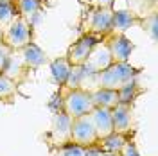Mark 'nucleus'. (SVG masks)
<instances>
[{
	"label": "nucleus",
	"instance_id": "obj_1",
	"mask_svg": "<svg viewBox=\"0 0 158 156\" xmlns=\"http://www.w3.org/2000/svg\"><path fill=\"white\" fill-rule=\"evenodd\" d=\"M140 70L129 63H111L110 67L95 74L97 88H108V90H118L126 83L137 79Z\"/></svg>",
	"mask_w": 158,
	"mask_h": 156
},
{
	"label": "nucleus",
	"instance_id": "obj_2",
	"mask_svg": "<svg viewBox=\"0 0 158 156\" xmlns=\"http://www.w3.org/2000/svg\"><path fill=\"white\" fill-rule=\"evenodd\" d=\"M2 43L7 45L11 50L27 47L32 43V25L22 16H16L6 29H2Z\"/></svg>",
	"mask_w": 158,
	"mask_h": 156
},
{
	"label": "nucleus",
	"instance_id": "obj_3",
	"mask_svg": "<svg viewBox=\"0 0 158 156\" xmlns=\"http://www.w3.org/2000/svg\"><path fill=\"white\" fill-rule=\"evenodd\" d=\"M94 108L95 106H94V101H92V93L86 92V90L74 88V90H67V93L63 95V111L70 118L88 115Z\"/></svg>",
	"mask_w": 158,
	"mask_h": 156
},
{
	"label": "nucleus",
	"instance_id": "obj_4",
	"mask_svg": "<svg viewBox=\"0 0 158 156\" xmlns=\"http://www.w3.org/2000/svg\"><path fill=\"white\" fill-rule=\"evenodd\" d=\"M111 20H113V9L111 7L95 6L90 9L88 16L83 23L85 32L94 34L97 38H104L111 32Z\"/></svg>",
	"mask_w": 158,
	"mask_h": 156
},
{
	"label": "nucleus",
	"instance_id": "obj_5",
	"mask_svg": "<svg viewBox=\"0 0 158 156\" xmlns=\"http://www.w3.org/2000/svg\"><path fill=\"white\" fill-rule=\"evenodd\" d=\"M70 142H74L81 147L95 146L99 142L94 124H92V118H90V113L72 118V122H70Z\"/></svg>",
	"mask_w": 158,
	"mask_h": 156
},
{
	"label": "nucleus",
	"instance_id": "obj_6",
	"mask_svg": "<svg viewBox=\"0 0 158 156\" xmlns=\"http://www.w3.org/2000/svg\"><path fill=\"white\" fill-rule=\"evenodd\" d=\"M99 39L101 38L94 36V34L83 32V34H81V36H79V38L69 47V52H67V56H65L67 61H69L72 67H81V65L86 61L92 47L97 43Z\"/></svg>",
	"mask_w": 158,
	"mask_h": 156
},
{
	"label": "nucleus",
	"instance_id": "obj_7",
	"mask_svg": "<svg viewBox=\"0 0 158 156\" xmlns=\"http://www.w3.org/2000/svg\"><path fill=\"white\" fill-rule=\"evenodd\" d=\"M104 41L110 49L113 63H128L131 52L135 50V45L129 38H126V34L110 32L108 36H104Z\"/></svg>",
	"mask_w": 158,
	"mask_h": 156
},
{
	"label": "nucleus",
	"instance_id": "obj_8",
	"mask_svg": "<svg viewBox=\"0 0 158 156\" xmlns=\"http://www.w3.org/2000/svg\"><path fill=\"white\" fill-rule=\"evenodd\" d=\"M111 63L113 61H111V54H110L108 45H106L104 38H101L92 47L86 61L83 63V68L86 70V72H90V74H99L101 70H104L106 67H110Z\"/></svg>",
	"mask_w": 158,
	"mask_h": 156
},
{
	"label": "nucleus",
	"instance_id": "obj_9",
	"mask_svg": "<svg viewBox=\"0 0 158 156\" xmlns=\"http://www.w3.org/2000/svg\"><path fill=\"white\" fill-rule=\"evenodd\" d=\"M70 122H72V118L65 111L54 115V118H52V127H50L49 137H47L49 138V144L52 147L61 149L65 144L70 142Z\"/></svg>",
	"mask_w": 158,
	"mask_h": 156
},
{
	"label": "nucleus",
	"instance_id": "obj_10",
	"mask_svg": "<svg viewBox=\"0 0 158 156\" xmlns=\"http://www.w3.org/2000/svg\"><path fill=\"white\" fill-rule=\"evenodd\" d=\"M111 122H113L115 133L131 135L133 133V108H131V104L118 102L115 108H111Z\"/></svg>",
	"mask_w": 158,
	"mask_h": 156
},
{
	"label": "nucleus",
	"instance_id": "obj_11",
	"mask_svg": "<svg viewBox=\"0 0 158 156\" xmlns=\"http://www.w3.org/2000/svg\"><path fill=\"white\" fill-rule=\"evenodd\" d=\"M90 118H92V124L95 129V135L97 138L108 137L110 133H113V122H111V109L108 108H94L90 111Z\"/></svg>",
	"mask_w": 158,
	"mask_h": 156
},
{
	"label": "nucleus",
	"instance_id": "obj_12",
	"mask_svg": "<svg viewBox=\"0 0 158 156\" xmlns=\"http://www.w3.org/2000/svg\"><path fill=\"white\" fill-rule=\"evenodd\" d=\"M2 74L7 76L9 79H13L16 84H20L23 79L27 77L29 68H27V65L23 63V58H22V52H20V50H13V52H11L9 61H7V65H6V68H4Z\"/></svg>",
	"mask_w": 158,
	"mask_h": 156
},
{
	"label": "nucleus",
	"instance_id": "obj_13",
	"mask_svg": "<svg viewBox=\"0 0 158 156\" xmlns=\"http://www.w3.org/2000/svg\"><path fill=\"white\" fill-rule=\"evenodd\" d=\"M140 23L135 13H131L129 9H120V11H113V20H111V32H118V34H124L128 29L135 27Z\"/></svg>",
	"mask_w": 158,
	"mask_h": 156
},
{
	"label": "nucleus",
	"instance_id": "obj_14",
	"mask_svg": "<svg viewBox=\"0 0 158 156\" xmlns=\"http://www.w3.org/2000/svg\"><path fill=\"white\" fill-rule=\"evenodd\" d=\"M20 52H22L23 63L27 65V68L29 70H36V68H40V67H43V65L49 61L47 54L40 49L36 43H29L27 47L20 49Z\"/></svg>",
	"mask_w": 158,
	"mask_h": 156
},
{
	"label": "nucleus",
	"instance_id": "obj_15",
	"mask_svg": "<svg viewBox=\"0 0 158 156\" xmlns=\"http://www.w3.org/2000/svg\"><path fill=\"white\" fill-rule=\"evenodd\" d=\"M41 0H15V6L18 11V16L27 20L31 25H34V20L40 16L41 11Z\"/></svg>",
	"mask_w": 158,
	"mask_h": 156
},
{
	"label": "nucleus",
	"instance_id": "obj_16",
	"mask_svg": "<svg viewBox=\"0 0 158 156\" xmlns=\"http://www.w3.org/2000/svg\"><path fill=\"white\" fill-rule=\"evenodd\" d=\"M92 93V101L95 108H115L118 104V93L117 90H108V88H95Z\"/></svg>",
	"mask_w": 158,
	"mask_h": 156
},
{
	"label": "nucleus",
	"instance_id": "obj_17",
	"mask_svg": "<svg viewBox=\"0 0 158 156\" xmlns=\"http://www.w3.org/2000/svg\"><path fill=\"white\" fill-rule=\"evenodd\" d=\"M129 138H131V135H122V133H115L113 131L108 137L101 138L97 144L104 153H118L122 149V146L126 144V140H129Z\"/></svg>",
	"mask_w": 158,
	"mask_h": 156
},
{
	"label": "nucleus",
	"instance_id": "obj_18",
	"mask_svg": "<svg viewBox=\"0 0 158 156\" xmlns=\"http://www.w3.org/2000/svg\"><path fill=\"white\" fill-rule=\"evenodd\" d=\"M70 67L72 65L67 61V58H58L54 61H50V74H52V79H54L56 84H59V86L65 84V81L69 77Z\"/></svg>",
	"mask_w": 158,
	"mask_h": 156
},
{
	"label": "nucleus",
	"instance_id": "obj_19",
	"mask_svg": "<svg viewBox=\"0 0 158 156\" xmlns=\"http://www.w3.org/2000/svg\"><path fill=\"white\" fill-rule=\"evenodd\" d=\"M126 2H128V9L135 13L138 18H146L156 13V0H126Z\"/></svg>",
	"mask_w": 158,
	"mask_h": 156
},
{
	"label": "nucleus",
	"instance_id": "obj_20",
	"mask_svg": "<svg viewBox=\"0 0 158 156\" xmlns=\"http://www.w3.org/2000/svg\"><path fill=\"white\" fill-rule=\"evenodd\" d=\"M117 93H118V102H122V104H133V101L142 93V88L138 86L137 81L133 79V81L126 83L124 86L118 88Z\"/></svg>",
	"mask_w": 158,
	"mask_h": 156
},
{
	"label": "nucleus",
	"instance_id": "obj_21",
	"mask_svg": "<svg viewBox=\"0 0 158 156\" xmlns=\"http://www.w3.org/2000/svg\"><path fill=\"white\" fill-rule=\"evenodd\" d=\"M16 16L18 11L15 4H0V29H6Z\"/></svg>",
	"mask_w": 158,
	"mask_h": 156
},
{
	"label": "nucleus",
	"instance_id": "obj_22",
	"mask_svg": "<svg viewBox=\"0 0 158 156\" xmlns=\"http://www.w3.org/2000/svg\"><path fill=\"white\" fill-rule=\"evenodd\" d=\"M83 77H85V68H83V65H81V67H70L69 77H67V81H65L63 86L67 88V90L79 88L81 83H83Z\"/></svg>",
	"mask_w": 158,
	"mask_h": 156
},
{
	"label": "nucleus",
	"instance_id": "obj_23",
	"mask_svg": "<svg viewBox=\"0 0 158 156\" xmlns=\"http://www.w3.org/2000/svg\"><path fill=\"white\" fill-rule=\"evenodd\" d=\"M16 88H18V84L13 79H9L4 74H0V99H6V101L13 99L15 93H16Z\"/></svg>",
	"mask_w": 158,
	"mask_h": 156
},
{
	"label": "nucleus",
	"instance_id": "obj_24",
	"mask_svg": "<svg viewBox=\"0 0 158 156\" xmlns=\"http://www.w3.org/2000/svg\"><path fill=\"white\" fill-rule=\"evenodd\" d=\"M156 13H153V14H149V16H146V18H140V27H144V31L146 32H149V36L153 39H156Z\"/></svg>",
	"mask_w": 158,
	"mask_h": 156
},
{
	"label": "nucleus",
	"instance_id": "obj_25",
	"mask_svg": "<svg viewBox=\"0 0 158 156\" xmlns=\"http://www.w3.org/2000/svg\"><path fill=\"white\" fill-rule=\"evenodd\" d=\"M61 154L63 156H85V147L77 146L74 142H69L61 147Z\"/></svg>",
	"mask_w": 158,
	"mask_h": 156
},
{
	"label": "nucleus",
	"instance_id": "obj_26",
	"mask_svg": "<svg viewBox=\"0 0 158 156\" xmlns=\"http://www.w3.org/2000/svg\"><path fill=\"white\" fill-rule=\"evenodd\" d=\"M118 156H140V153H138L137 146H135V142L129 138V140H126V144L122 146V149L118 151Z\"/></svg>",
	"mask_w": 158,
	"mask_h": 156
},
{
	"label": "nucleus",
	"instance_id": "obj_27",
	"mask_svg": "<svg viewBox=\"0 0 158 156\" xmlns=\"http://www.w3.org/2000/svg\"><path fill=\"white\" fill-rule=\"evenodd\" d=\"M11 52H13V50H11L7 45L0 43V74L4 72V68H6V65H7V61H9Z\"/></svg>",
	"mask_w": 158,
	"mask_h": 156
},
{
	"label": "nucleus",
	"instance_id": "obj_28",
	"mask_svg": "<svg viewBox=\"0 0 158 156\" xmlns=\"http://www.w3.org/2000/svg\"><path fill=\"white\" fill-rule=\"evenodd\" d=\"M101 154H102V149L99 147V144L85 147V156H101Z\"/></svg>",
	"mask_w": 158,
	"mask_h": 156
},
{
	"label": "nucleus",
	"instance_id": "obj_29",
	"mask_svg": "<svg viewBox=\"0 0 158 156\" xmlns=\"http://www.w3.org/2000/svg\"><path fill=\"white\" fill-rule=\"evenodd\" d=\"M101 156H118V153H104V151H102Z\"/></svg>",
	"mask_w": 158,
	"mask_h": 156
},
{
	"label": "nucleus",
	"instance_id": "obj_30",
	"mask_svg": "<svg viewBox=\"0 0 158 156\" xmlns=\"http://www.w3.org/2000/svg\"><path fill=\"white\" fill-rule=\"evenodd\" d=\"M0 4H15V0H0Z\"/></svg>",
	"mask_w": 158,
	"mask_h": 156
},
{
	"label": "nucleus",
	"instance_id": "obj_31",
	"mask_svg": "<svg viewBox=\"0 0 158 156\" xmlns=\"http://www.w3.org/2000/svg\"><path fill=\"white\" fill-rule=\"evenodd\" d=\"M0 43H2V29H0Z\"/></svg>",
	"mask_w": 158,
	"mask_h": 156
}]
</instances>
